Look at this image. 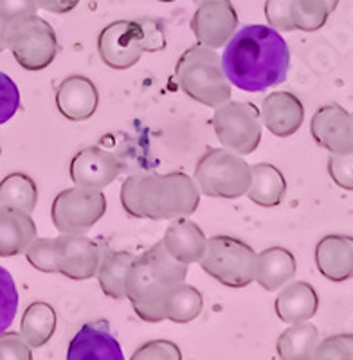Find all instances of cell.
<instances>
[{
  "label": "cell",
  "instance_id": "cell-1",
  "mask_svg": "<svg viewBox=\"0 0 353 360\" xmlns=\"http://www.w3.org/2000/svg\"><path fill=\"white\" fill-rule=\"evenodd\" d=\"M222 67L231 85L256 94L287 79L290 51L271 25H245L226 44Z\"/></svg>",
  "mask_w": 353,
  "mask_h": 360
},
{
  "label": "cell",
  "instance_id": "cell-2",
  "mask_svg": "<svg viewBox=\"0 0 353 360\" xmlns=\"http://www.w3.org/2000/svg\"><path fill=\"white\" fill-rule=\"evenodd\" d=\"M200 204V191L186 173H136L123 182L121 205L127 214L148 220L189 217Z\"/></svg>",
  "mask_w": 353,
  "mask_h": 360
},
{
  "label": "cell",
  "instance_id": "cell-3",
  "mask_svg": "<svg viewBox=\"0 0 353 360\" xmlns=\"http://www.w3.org/2000/svg\"><path fill=\"white\" fill-rule=\"evenodd\" d=\"M188 265L175 262L162 242L137 256L127 278V299L144 323H160L166 319L165 303L169 290L182 283Z\"/></svg>",
  "mask_w": 353,
  "mask_h": 360
},
{
  "label": "cell",
  "instance_id": "cell-4",
  "mask_svg": "<svg viewBox=\"0 0 353 360\" xmlns=\"http://www.w3.org/2000/svg\"><path fill=\"white\" fill-rule=\"evenodd\" d=\"M165 47V29L152 20L112 22L98 38V51L103 63L115 70L130 69L144 53H157Z\"/></svg>",
  "mask_w": 353,
  "mask_h": 360
},
{
  "label": "cell",
  "instance_id": "cell-5",
  "mask_svg": "<svg viewBox=\"0 0 353 360\" xmlns=\"http://www.w3.org/2000/svg\"><path fill=\"white\" fill-rule=\"evenodd\" d=\"M175 76L182 92L205 107L214 108L231 99V83L224 72L222 60L205 45H191L182 53Z\"/></svg>",
  "mask_w": 353,
  "mask_h": 360
},
{
  "label": "cell",
  "instance_id": "cell-6",
  "mask_svg": "<svg viewBox=\"0 0 353 360\" xmlns=\"http://www.w3.org/2000/svg\"><path fill=\"white\" fill-rule=\"evenodd\" d=\"M198 191L211 198H240L251 184V166L227 148H207L195 168Z\"/></svg>",
  "mask_w": 353,
  "mask_h": 360
},
{
  "label": "cell",
  "instance_id": "cell-7",
  "mask_svg": "<svg viewBox=\"0 0 353 360\" xmlns=\"http://www.w3.org/2000/svg\"><path fill=\"white\" fill-rule=\"evenodd\" d=\"M256 258V250L238 238L211 236L198 263L214 281L229 288H243L255 281Z\"/></svg>",
  "mask_w": 353,
  "mask_h": 360
},
{
  "label": "cell",
  "instance_id": "cell-8",
  "mask_svg": "<svg viewBox=\"0 0 353 360\" xmlns=\"http://www.w3.org/2000/svg\"><path fill=\"white\" fill-rule=\"evenodd\" d=\"M8 49L25 70H44L58 54V38L53 25L38 15L8 24Z\"/></svg>",
  "mask_w": 353,
  "mask_h": 360
},
{
  "label": "cell",
  "instance_id": "cell-9",
  "mask_svg": "<svg viewBox=\"0 0 353 360\" xmlns=\"http://www.w3.org/2000/svg\"><path fill=\"white\" fill-rule=\"evenodd\" d=\"M213 128L224 148L251 155L262 141V115L252 103L226 101L214 107Z\"/></svg>",
  "mask_w": 353,
  "mask_h": 360
},
{
  "label": "cell",
  "instance_id": "cell-10",
  "mask_svg": "<svg viewBox=\"0 0 353 360\" xmlns=\"http://www.w3.org/2000/svg\"><path fill=\"white\" fill-rule=\"evenodd\" d=\"M107 213V198L101 189L70 188L58 193L51 207L53 224L62 234L85 233Z\"/></svg>",
  "mask_w": 353,
  "mask_h": 360
},
{
  "label": "cell",
  "instance_id": "cell-11",
  "mask_svg": "<svg viewBox=\"0 0 353 360\" xmlns=\"http://www.w3.org/2000/svg\"><path fill=\"white\" fill-rule=\"evenodd\" d=\"M197 6L189 27L198 44L210 49H220L236 33L238 13L231 0H202Z\"/></svg>",
  "mask_w": 353,
  "mask_h": 360
},
{
  "label": "cell",
  "instance_id": "cell-12",
  "mask_svg": "<svg viewBox=\"0 0 353 360\" xmlns=\"http://www.w3.org/2000/svg\"><path fill=\"white\" fill-rule=\"evenodd\" d=\"M58 240V272L72 281L94 278L103 256V247L83 233H67Z\"/></svg>",
  "mask_w": 353,
  "mask_h": 360
},
{
  "label": "cell",
  "instance_id": "cell-13",
  "mask_svg": "<svg viewBox=\"0 0 353 360\" xmlns=\"http://www.w3.org/2000/svg\"><path fill=\"white\" fill-rule=\"evenodd\" d=\"M121 172L120 157L99 146L83 148L70 160V179L79 188H107Z\"/></svg>",
  "mask_w": 353,
  "mask_h": 360
},
{
  "label": "cell",
  "instance_id": "cell-14",
  "mask_svg": "<svg viewBox=\"0 0 353 360\" xmlns=\"http://www.w3.org/2000/svg\"><path fill=\"white\" fill-rule=\"evenodd\" d=\"M310 134L317 146L330 153L353 152L352 114L341 105H325L314 114L310 121Z\"/></svg>",
  "mask_w": 353,
  "mask_h": 360
},
{
  "label": "cell",
  "instance_id": "cell-15",
  "mask_svg": "<svg viewBox=\"0 0 353 360\" xmlns=\"http://www.w3.org/2000/svg\"><path fill=\"white\" fill-rule=\"evenodd\" d=\"M123 348L112 335L108 321L85 323L72 337L67 360H123Z\"/></svg>",
  "mask_w": 353,
  "mask_h": 360
},
{
  "label": "cell",
  "instance_id": "cell-16",
  "mask_svg": "<svg viewBox=\"0 0 353 360\" xmlns=\"http://www.w3.org/2000/svg\"><path fill=\"white\" fill-rule=\"evenodd\" d=\"M99 94L94 83L85 76H69L56 90V107L69 121H86L98 110Z\"/></svg>",
  "mask_w": 353,
  "mask_h": 360
},
{
  "label": "cell",
  "instance_id": "cell-17",
  "mask_svg": "<svg viewBox=\"0 0 353 360\" xmlns=\"http://www.w3.org/2000/svg\"><path fill=\"white\" fill-rule=\"evenodd\" d=\"M259 115L263 124L276 137H290L304 121V108L300 98L290 92H272L263 99Z\"/></svg>",
  "mask_w": 353,
  "mask_h": 360
},
{
  "label": "cell",
  "instance_id": "cell-18",
  "mask_svg": "<svg viewBox=\"0 0 353 360\" xmlns=\"http://www.w3.org/2000/svg\"><path fill=\"white\" fill-rule=\"evenodd\" d=\"M316 265L328 281L353 279V236L328 234L321 238L316 245Z\"/></svg>",
  "mask_w": 353,
  "mask_h": 360
},
{
  "label": "cell",
  "instance_id": "cell-19",
  "mask_svg": "<svg viewBox=\"0 0 353 360\" xmlns=\"http://www.w3.org/2000/svg\"><path fill=\"white\" fill-rule=\"evenodd\" d=\"M160 242L175 262L191 265L200 262L204 256L207 238L195 221L188 220L186 217H179L173 218Z\"/></svg>",
  "mask_w": 353,
  "mask_h": 360
},
{
  "label": "cell",
  "instance_id": "cell-20",
  "mask_svg": "<svg viewBox=\"0 0 353 360\" xmlns=\"http://www.w3.org/2000/svg\"><path fill=\"white\" fill-rule=\"evenodd\" d=\"M37 240V225L31 214L0 205V258L24 254Z\"/></svg>",
  "mask_w": 353,
  "mask_h": 360
},
{
  "label": "cell",
  "instance_id": "cell-21",
  "mask_svg": "<svg viewBox=\"0 0 353 360\" xmlns=\"http://www.w3.org/2000/svg\"><path fill=\"white\" fill-rule=\"evenodd\" d=\"M276 315L285 324H296L310 321L317 314L319 297L314 287L307 281L287 283V287L276 297Z\"/></svg>",
  "mask_w": 353,
  "mask_h": 360
},
{
  "label": "cell",
  "instance_id": "cell-22",
  "mask_svg": "<svg viewBox=\"0 0 353 360\" xmlns=\"http://www.w3.org/2000/svg\"><path fill=\"white\" fill-rule=\"evenodd\" d=\"M296 276V258L283 247H271L256 258L255 281L263 290L276 292Z\"/></svg>",
  "mask_w": 353,
  "mask_h": 360
},
{
  "label": "cell",
  "instance_id": "cell-23",
  "mask_svg": "<svg viewBox=\"0 0 353 360\" xmlns=\"http://www.w3.org/2000/svg\"><path fill=\"white\" fill-rule=\"evenodd\" d=\"M287 193V180L276 166L267 162L251 166V184L247 189L249 200L259 207H276Z\"/></svg>",
  "mask_w": 353,
  "mask_h": 360
},
{
  "label": "cell",
  "instance_id": "cell-24",
  "mask_svg": "<svg viewBox=\"0 0 353 360\" xmlns=\"http://www.w3.org/2000/svg\"><path fill=\"white\" fill-rule=\"evenodd\" d=\"M134 259H136V256L124 252V250L103 252L98 272H96L103 294L108 295L110 299H115V301L127 299L124 288H127V278Z\"/></svg>",
  "mask_w": 353,
  "mask_h": 360
},
{
  "label": "cell",
  "instance_id": "cell-25",
  "mask_svg": "<svg viewBox=\"0 0 353 360\" xmlns=\"http://www.w3.org/2000/svg\"><path fill=\"white\" fill-rule=\"evenodd\" d=\"M56 332V311L49 303L37 301L25 308L20 323V335L33 349L46 346Z\"/></svg>",
  "mask_w": 353,
  "mask_h": 360
},
{
  "label": "cell",
  "instance_id": "cell-26",
  "mask_svg": "<svg viewBox=\"0 0 353 360\" xmlns=\"http://www.w3.org/2000/svg\"><path fill=\"white\" fill-rule=\"evenodd\" d=\"M317 342H319L317 328L304 321V323L292 324L279 335L276 352L279 359L283 360H308L312 359Z\"/></svg>",
  "mask_w": 353,
  "mask_h": 360
},
{
  "label": "cell",
  "instance_id": "cell-27",
  "mask_svg": "<svg viewBox=\"0 0 353 360\" xmlns=\"http://www.w3.org/2000/svg\"><path fill=\"white\" fill-rule=\"evenodd\" d=\"M38 204V188L25 173H11L0 182V205L33 213Z\"/></svg>",
  "mask_w": 353,
  "mask_h": 360
},
{
  "label": "cell",
  "instance_id": "cell-28",
  "mask_svg": "<svg viewBox=\"0 0 353 360\" xmlns=\"http://www.w3.org/2000/svg\"><path fill=\"white\" fill-rule=\"evenodd\" d=\"M202 308H204L202 294L191 285H186L184 281L169 290L165 303L166 319L176 324H186L197 319Z\"/></svg>",
  "mask_w": 353,
  "mask_h": 360
},
{
  "label": "cell",
  "instance_id": "cell-29",
  "mask_svg": "<svg viewBox=\"0 0 353 360\" xmlns=\"http://www.w3.org/2000/svg\"><path fill=\"white\" fill-rule=\"evenodd\" d=\"M332 15L326 0H290V18L294 29L314 33L328 22Z\"/></svg>",
  "mask_w": 353,
  "mask_h": 360
},
{
  "label": "cell",
  "instance_id": "cell-30",
  "mask_svg": "<svg viewBox=\"0 0 353 360\" xmlns=\"http://www.w3.org/2000/svg\"><path fill=\"white\" fill-rule=\"evenodd\" d=\"M25 258L40 272H58V240L56 238H37L25 250Z\"/></svg>",
  "mask_w": 353,
  "mask_h": 360
},
{
  "label": "cell",
  "instance_id": "cell-31",
  "mask_svg": "<svg viewBox=\"0 0 353 360\" xmlns=\"http://www.w3.org/2000/svg\"><path fill=\"white\" fill-rule=\"evenodd\" d=\"M18 290L4 266H0V333H4L13 324L18 310Z\"/></svg>",
  "mask_w": 353,
  "mask_h": 360
},
{
  "label": "cell",
  "instance_id": "cell-32",
  "mask_svg": "<svg viewBox=\"0 0 353 360\" xmlns=\"http://www.w3.org/2000/svg\"><path fill=\"white\" fill-rule=\"evenodd\" d=\"M316 360H353V333H337L319 340L312 353Z\"/></svg>",
  "mask_w": 353,
  "mask_h": 360
},
{
  "label": "cell",
  "instance_id": "cell-33",
  "mask_svg": "<svg viewBox=\"0 0 353 360\" xmlns=\"http://www.w3.org/2000/svg\"><path fill=\"white\" fill-rule=\"evenodd\" d=\"M20 108V90L8 74L0 70V124L8 123Z\"/></svg>",
  "mask_w": 353,
  "mask_h": 360
},
{
  "label": "cell",
  "instance_id": "cell-34",
  "mask_svg": "<svg viewBox=\"0 0 353 360\" xmlns=\"http://www.w3.org/2000/svg\"><path fill=\"white\" fill-rule=\"evenodd\" d=\"M328 173L339 188L353 191V152L330 153Z\"/></svg>",
  "mask_w": 353,
  "mask_h": 360
},
{
  "label": "cell",
  "instance_id": "cell-35",
  "mask_svg": "<svg viewBox=\"0 0 353 360\" xmlns=\"http://www.w3.org/2000/svg\"><path fill=\"white\" fill-rule=\"evenodd\" d=\"M182 353L172 340H152L141 346L131 360H181Z\"/></svg>",
  "mask_w": 353,
  "mask_h": 360
},
{
  "label": "cell",
  "instance_id": "cell-36",
  "mask_svg": "<svg viewBox=\"0 0 353 360\" xmlns=\"http://www.w3.org/2000/svg\"><path fill=\"white\" fill-rule=\"evenodd\" d=\"M33 352L24 337L17 332L0 333V360H31Z\"/></svg>",
  "mask_w": 353,
  "mask_h": 360
},
{
  "label": "cell",
  "instance_id": "cell-37",
  "mask_svg": "<svg viewBox=\"0 0 353 360\" xmlns=\"http://www.w3.org/2000/svg\"><path fill=\"white\" fill-rule=\"evenodd\" d=\"M265 17L269 25L279 33L296 31L290 18V0H267L265 2Z\"/></svg>",
  "mask_w": 353,
  "mask_h": 360
},
{
  "label": "cell",
  "instance_id": "cell-38",
  "mask_svg": "<svg viewBox=\"0 0 353 360\" xmlns=\"http://www.w3.org/2000/svg\"><path fill=\"white\" fill-rule=\"evenodd\" d=\"M37 9L38 6L34 0H0V18L6 24L37 15Z\"/></svg>",
  "mask_w": 353,
  "mask_h": 360
},
{
  "label": "cell",
  "instance_id": "cell-39",
  "mask_svg": "<svg viewBox=\"0 0 353 360\" xmlns=\"http://www.w3.org/2000/svg\"><path fill=\"white\" fill-rule=\"evenodd\" d=\"M38 6V9H46V11L56 13V15H62V13H69L79 4V0H34Z\"/></svg>",
  "mask_w": 353,
  "mask_h": 360
},
{
  "label": "cell",
  "instance_id": "cell-40",
  "mask_svg": "<svg viewBox=\"0 0 353 360\" xmlns=\"http://www.w3.org/2000/svg\"><path fill=\"white\" fill-rule=\"evenodd\" d=\"M8 49V24L0 18V53Z\"/></svg>",
  "mask_w": 353,
  "mask_h": 360
},
{
  "label": "cell",
  "instance_id": "cell-41",
  "mask_svg": "<svg viewBox=\"0 0 353 360\" xmlns=\"http://www.w3.org/2000/svg\"><path fill=\"white\" fill-rule=\"evenodd\" d=\"M326 4H328L330 11L333 13L337 9V6H339V0H326Z\"/></svg>",
  "mask_w": 353,
  "mask_h": 360
},
{
  "label": "cell",
  "instance_id": "cell-42",
  "mask_svg": "<svg viewBox=\"0 0 353 360\" xmlns=\"http://www.w3.org/2000/svg\"><path fill=\"white\" fill-rule=\"evenodd\" d=\"M159 2H175V0H159Z\"/></svg>",
  "mask_w": 353,
  "mask_h": 360
},
{
  "label": "cell",
  "instance_id": "cell-43",
  "mask_svg": "<svg viewBox=\"0 0 353 360\" xmlns=\"http://www.w3.org/2000/svg\"><path fill=\"white\" fill-rule=\"evenodd\" d=\"M193 2H195V4H198V2H202V0H193Z\"/></svg>",
  "mask_w": 353,
  "mask_h": 360
},
{
  "label": "cell",
  "instance_id": "cell-44",
  "mask_svg": "<svg viewBox=\"0 0 353 360\" xmlns=\"http://www.w3.org/2000/svg\"><path fill=\"white\" fill-rule=\"evenodd\" d=\"M352 121H353V112H352Z\"/></svg>",
  "mask_w": 353,
  "mask_h": 360
},
{
  "label": "cell",
  "instance_id": "cell-45",
  "mask_svg": "<svg viewBox=\"0 0 353 360\" xmlns=\"http://www.w3.org/2000/svg\"><path fill=\"white\" fill-rule=\"evenodd\" d=\"M0 153H2V150H0Z\"/></svg>",
  "mask_w": 353,
  "mask_h": 360
}]
</instances>
